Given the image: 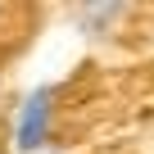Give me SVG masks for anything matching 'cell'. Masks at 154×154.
Instances as JSON below:
<instances>
[{
    "label": "cell",
    "instance_id": "1",
    "mask_svg": "<svg viewBox=\"0 0 154 154\" xmlns=\"http://www.w3.org/2000/svg\"><path fill=\"white\" fill-rule=\"evenodd\" d=\"M50 118H54L50 86H36L32 95H23L18 109H14V149L18 154H36L50 140Z\"/></svg>",
    "mask_w": 154,
    "mask_h": 154
},
{
    "label": "cell",
    "instance_id": "2",
    "mask_svg": "<svg viewBox=\"0 0 154 154\" xmlns=\"http://www.w3.org/2000/svg\"><path fill=\"white\" fill-rule=\"evenodd\" d=\"M113 18H122V5H82V9H77L82 32H104Z\"/></svg>",
    "mask_w": 154,
    "mask_h": 154
}]
</instances>
